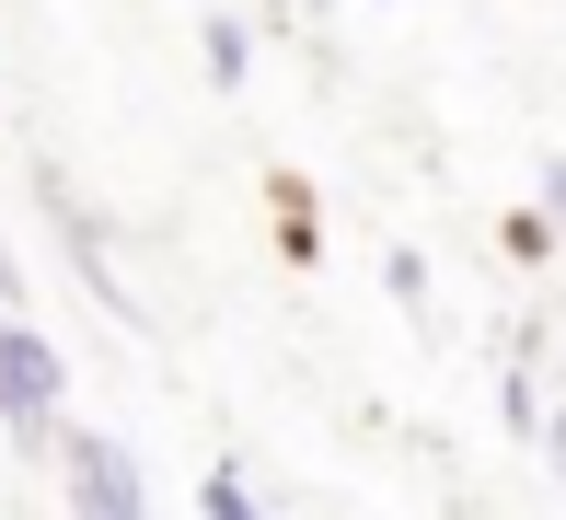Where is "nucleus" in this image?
Masks as SVG:
<instances>
[{"label":"nucleus","mask_w":566,"mask_h":520,"mask_svg":"<svg viewBox=\"0 0 566 520\" xmlns=\"http://www.w3.org/2000/svg\"><path fill=\"white\" fill-rule=\"evenodd\" d=\"M209 520H266V509L243 498V475H209Z\"/></svg>","instance_id":"obj_1"}]
</instances>
